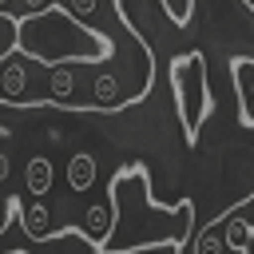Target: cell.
I'll return each instance as SVG.
<instances>
[{
    "label": "cell",
    "mask_w": 254,
    "mask_h": 254,
    "mask_svg": "<svg viewBox=\"0 0 254 254\" xmlns=\"http://www.w3.org/2000/svg\"><path fill=\"white\" fill-rule=\"evenodd\" d=\"M20 87H24V71L20 67H8L4 71V95H20Z\"/></svg>",
    "instance_id": "3"
},
{
    "label": "cell",
    "mask_w": 254,
    "mask_h": 254,
    "mask_svg": "<svg viewBox=\"0 0 254 254\" xmlns=\"http://www.w3.org/2000/svg\"><path fill=\"white\" fill-rule=\"evenodd\" d=\"M4 179H8V159L0 155V183H4Z\"/></svg>",
    "instance_id": "4"
},
{
    "label": "cell",
    "mask_w": 254,
    "mask_h": 254,
    "mask_svg": "<svg viewBox=\"0 0 254 254\" xmlns=\"http://www.w3.org/2000/svg\"><path fill=\"white\" fill-rule=\"evenodd\" d=\"M28 187H32L36 194H44V190L52 187V167H48L44 159H36V163H28Z\"/></svg>",
    "instance_id": "2"
},
{
    "label": "cell",
    "mask_w": 254,
    "mask_h": 254,
    "mask_svg": "<svg viewBox=\"0 0 254 254\" xmlns=\"http://www.w3.org/2000/svg\"><path fill=\"white\" fill-rule=\"evenodd\" d=\"M91 171H95V159H91V155H79V159L71 163V187H75V190H87V187H91Z\"/></svg>",
    "instance_id": "1"
},
{
    "label": "cell",
    "mask_w": 254,
    "mask_h": 254,
    "mask_svg": "<svg viewBox=\"0 0 254 254\" xmlns=\"http://www.w3.org/2000/svg\"><path fill=\"white\" fill-rule=\"evenodd\" d=\"M0 8H4V0H0Z\"/></svg>",
    "instance_id": "5"
}]
</instances>
